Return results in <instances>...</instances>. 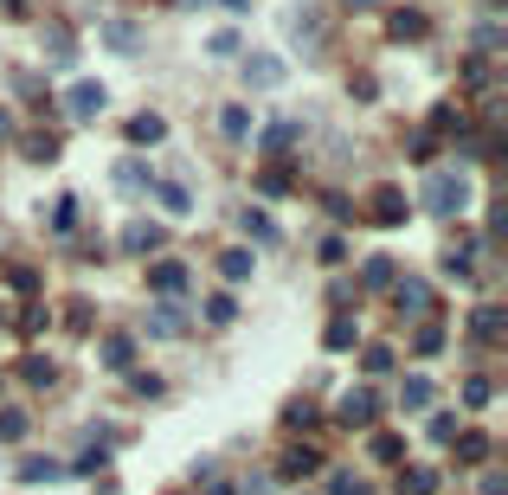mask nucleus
I'll list each match as a JSON object with an SVG mask.
<instances>
[{"instance_id":"6e6552de","label":"nucleus","mask_w":508,"mask_h":495,"mask_svg":"<svg viewBox=\"0 0 508 495\" xmlns=\"http://www.w3.org/2000/svg\"><path fill=\"white\" fill-rule=\"evenodd\" d=\"M303 142V123H271V129H264V155H290V148H297Z\"/></svg>"},{"instance_id":"473e14b6","label":"nucleus","mask_w":508,"mask_h":495,"mask_svg":"<svg viewBox=\"0 0 508 495\" xmlns=\"http://www.w3.org/2000/svg\"><path fill=\"white\" fill-rule=\"evenodd\" d=\"M367 283H373V290H386V283H393V264H386V258H373V264H367Z\"/></svg>"},{"instance_id":"2eb2a0df","label":"nucleus","mask_w":508,"mask_h":495,"mask_svg":"<svg viewBox=\"0 0 508 495\" xmlns=\"http://www.w3.org/2000/svg\"><path fill=\"white\" fill-rule=\"evenodd\" d=\"M386 33H393L399 45H406V39H425V13H412V7H406V13H393V20H386Z\"/></svg>"},{"instance_id":"ddd939ff","label":"nucleus","mask_w":508,"mask_h":495,"mask_svg":"<svg viewBox=\"0 0 508 495\" xmlns=\"http://www.w3.org/2000/svg\"><path fill=\"white\" fill-rule=\"evenodd\" d=\"M123 251H136V258L142 251H162V226H129L123 232Z\"/></svg>"},{"instance_id":"393cba45","label":"nucleus","mask_w":508,"mask_h":495,"mask_svg":"<svg viewBox=\"0 0 508 495\" xmlns=\"http://www.w3.org/2000/svg\"><path fill=\"white\" fill-rule=\"evenodd\" d=\"M476 341H502V309H476Z\"/></svg>"},{"instance_id":"f704fd0d","label":"nucleus","mask_w":508,"mask_h":495,"mask_svg":"<svg viewBox=\"0 0 508 495\" xmlns=\"http://www.w3.org/2000/svg\"><path fill=\"white\" fill-rule=\"evenodd\" d=\"M212 52H219V59H232V52H238V33H232V26H219V33H212Z\"/></svg>"},{"instance_id":"6ab92c4d","label":"nucleus","mask_w":508,"mask_h":495,"mask_svg":"<svg viewBox=\"0 0 508 495\" xmlns=\"http://www.w3.org/2000/svg\"><path fill=\"white\" fill-rule=\"evenodd\" d=\"M219 129L232 135V142H245V135H251V109H238V103H232V109H219Z\"/></svg>"},{"instance_id":"423d86ee","label":"nucleus","mask_w":508,"mask_h":495,"mask_svg":"<svg viewBox=\"0 0 508 495\" xmlns=\"http://www.w3.org/2000/svg\"><path fill=\"white\" fill-rule=\"evenodd\" d=\"M373 219L399 226V219H406V194H399V187H373Z\"/></svg>"},{"instance_id":"e433bc0d","label":"nucleus","mask_w":508,"mask_h":495,"mask_svg":"<svg viewBox=\"0 0 508 495\" xmlns=\"http://www.w3.org/2000/svg\"><path fill=\"white\" fill-rule=\"evenodd\" d=\"M7 129H13V123H7V109H0V135H7Z\"/></svg>"},{"instance_id":"b1692460","label":"nucleus","mask_w":508,"mask_h":495,"mask_svg":"<svg viewBox=\"0 0 508 495\" xmlns=\"http://www.w3.org/2000/svg\"><path fill=\"white\" fill-rule=\"evenodd\" d=\"M457 457H464V463H483V457H489V437H483V431H464V437H457Z\"/></svg>"},{"instance_id":"c756f323","label":"nucleus","mask_w":508,"mask_h":495,"mask_svg":"<svg viewBox=\"0 0 508 495\" xmlns=\"http://www.w3.org/2000/svg\"><path fill=\"white\" fill-rule=\"evenodd\" d=\"M373 457H380V463H399V457H406V444H399V437H373Z\"/></svg>"},{"instance_id":"4c0bfd02","label":"nucleus","mask_w":508,"mask_h":495,"mask_svg":"<svg viewBox=\"0 0 508 495\" xmlns=\"http://www.w3.org/2000/svg\"><path fill=\"white\" fill-rule=\"evenodd\" d=\"M347 7H373V0H347Z\"/></svg>"},{"instance_id":"f8f14e48","label":"nucleus","mask_w":508,"mask_h":495,"mask_svg":"<svg viewBox=\"0 0 508 495\" xmlns=\"http://www.w3.org/2000/svg\"><path fill=\"white\" fill-rule=\"evenodd\" d=\"M162 135H168V123L155 116V109H142V116L129 123V142H148V148H155V142H162Z\"/></svg>"},{"instance_id":"2f4dec72","label":"nucleus","mask_w":508,"mask_h":495,"mask_svg":"<svg viewBox=\"0 0 508 495\" xmlns=\"http://www.w3.org/2000/svg\"><path fill=\"white\" fill-rule=\"evenodd\" d=\"M26 155H39V161H52V155H59V142H52V135H26Z\"/></svg>"},{"instance_id":"a211bd4d","label":"nucleus","mask_w":508,"mask_h":495,"mask_svg":"<svg viewBox=\"0 0 508 495\" xmlns=\"http://www.w3.org/2000/svg\"><path fill=\"white\" fill-rule=\"evenodd\" d=\"M26 437V411L20 405H0V444H20Z\"/></svg>"},{"instance_id":"dca6fc26","label":"nucleus","mask_w":508,"mask_h":495,"mask_svg":"<svg viewBox=\"0 0 508 495\" xmlns=\"http://www.w3.org/2000/svg\"><path fill=\"white\" fill-rule=\"evenodd\" d=\"M155 200H162L168 212H194V194H187L180 180H155Z\"/></svg>"},{"instance_id":"a878e982","label":"nucleus","mask_w":508,"mask_h":495,"mask_svg":"<svg viewBox=\"0 0 508 495\" xmlns=\"http://www.w3.org/2000/svg\"><path fill=\"white\" fill-rule=\"evenodd\" d=\"M432 489H438L432 470H406V476H399V495H432Z\"/></svg>"},{"instance_id":"7ed1b4c3","label":"nucleus","mask_w":508,"mask_h":495,"mask_svg":"<svg viewBox=\"0 0 508 495\" xmlns=\"http://www.w3.org/2000/svg\"><path fill=\"white\" fill-rule=\"evenodd\" d=\"M103 103H110V91H103V84H91V77H84V84H71V91H65V109H71L77 123L103 116Z\"/></svg>"},{"instance_id":"9d476101","label":"nucleus","mask_w":508,"mask_h":495,"mask_svg":"<svg viewBox=\"0 0 508 495\" xmlns=\"http://www.w3.org/2000/svg\"><path fill=\"white\" fill-rule=\"evenodd\" d=\"M393 302L406 315H425V309H432V290H425V283H393Z\"/></svg>"},{"instance_id":"412c9836","label":"nucleus","mask_w":508,"mask_h":495,"mask_svg":"<svg viewBox=\"0 0 508 495\" xmlns=\"http://www.w3.org/2000/svg\"><path fill=\"white\" fill-rule=\"evenodd\" d=\"M219 277H232V283H251V251H226V258H219Z\"/></svg>"},{"instance_id":"1a4fd4ad","label":"nucleus","mask_w":508,"mask_h":495,"mask_svg":"<svg viewBox=\"0 0 508 495\" xmlns=\"http://www.w3.org/2000/svg\"><path fill=\"white\" fill-rule=\"evenodd\" d=\"M97 361H103V367H116V373H129V361H136V341H129V335H103Z\"/></svg>"},{"instance_id":"c85d7f7f","label":"nucleus","mask_w":508,"mask_h":495,"mask_svg":"<svg viewBox=\"0 0 508 495\" xmlns=\"http://www.w3.org/2000/svg\"><path fill=\"white\" fill-rule=\"evenodd\" d=\"M20 373H26V387H52V361H39V354H33Z\"/></svg>"},{"instance_id":"f3484780","label":"nucleus","mask_w":508,"mask_h":495,"mask_svg":"<svg viewBox=\"0 0 508 495\" xmlns=\"http://www.w3.org/2000/svg\"><path fill=\"white\" fill-rule=\"evenodd\" d=\"M399 405H406V411H425V405H432V379H406V387H399Z\"/></svg>"},{"instance_id":"39448f33","label":"nucleus","mask_w":508,"mask_h":495,"mask_svg":"<svg viewBox=\"0 0 508 495\" xmlns=\"http://www.w3.org/2000/svg\"><path fill=\"white\" fill-rule=\"evenodd\" d=\"M148 283L162 290V296H180V290H187V264H174V258H162V264H148Z\"/></svg>"},{"instance_id":"0eeeda50","label":"nucleus","mask_w":508,"mask_h":495,"mask_svg":"<svg viewBox=\"0 0 508 495\" xmlns=\"http://www.w3.org/2000/svg\"><path fill=\"white\" fill-rule=\"evenodd\" d=\"M309 470H322V451H309V444H290L277 463V476H309Z\"/></svg>"},{"instance_id":"72a5a7b5","label":"nucleus","mask_w":508,"mask_h":495,"mask_svg":"<svg viewBox=\"0 0 508 495\" xmlns=\"http://www.w3.org/2000/svg\"><path fill=\"white\" fill-rule=\"evenodd\" d=\"M361 361H367V373H386V367H393V347H367Z\"/></svg>"},{"instance_id":"7c9ffc66","label":"nucleus","mask_w":508,"mask_h":495,"mask_svg":"<svg viewBox=\"0 0 508 495\" xmlns=\"http://www.w3.org/2000/svg\"><path fill=\"white\" fill-rule=\"evenodd\" d=\"M232 315H238V309H232V296H212V302H206V322H219V328H226Z\"/></svg>"},{"instance_id":"4be33fe9","label":"nucleus","mask_w":508,"mask_h":495,"mask_svg":"<svg viewBox=\"0 0 508 495\" xmlns=\"http://www.w3.org/2000/svg\"><path fill=\"white\" fill-rule=\"evenodd\" d=\"M142 161H116V194H142Z\"/></svg>"},{"instance_id":"20e7f679","label":"nucleus","mask_w":508,"mask_h":495,"mask_svg":"<svg viewBox=\"0 0 508 495\" xmlns=\"http://www.w3.org/2000/svg\"><path fill=\"white\" fill-rule=\"evenodd\" d=\"M245 84L251 91H277L283 84V59H277V52H251V59H245Z\"/></svg>"},{"instance_id":"f03ea898","label":"nucleus","mask_w":508,"mask_h":495,"mask_svg":"<svg viewBox=\"0 0 508 495\" xmlns=\"http://www.w3.org/2000/svg\"><path fill=\"white\" fill-rule=\"evenodd\" d=\"M373 411H380V399H373L367 387H354V393H341V405H335V419H341L347 431H367V425H373Z\"/></svg>"},{"instance_id":"9b49d317","label":"nucleus","mask_w":508,"mask_h":495,"mask_svg":"<svg viewBox=\"0 0 508 495\" xmlns=\"http://www.w3.org/2000/svg\"><path fill=\"white\" fill-rule=\"evenodd\" d=\"M148 335H155V341L187 335V315H180V309H155V315H148Z\"/></svg>"},{"instance_id":"5701e85b","label":"nucleus","mask_w":508,"mask_h":495,"mask_svg":"<svg viewBox=\"0 0 508 495\" xmlns=\"http://www.w3.org/2000/svg\"><path fill=\"white\" fill-rule=\"evenodd\" d=\"M238 226H245V232H251L258 244H277V226H271V212H245Z\"/></svg>"},{"instance_id":"4468645a","label":"nucleus","mask_w":508,"mask_h":495,"mask_svg":"<svg viewBox=\"0 0 508 495\" xmlns=\"http://www.w3.org/2000/svg\"><path fill=\"white\" fill-rule=\"evenodd\" d=\"M65 476V463H52V457H26L20 463V483H59Z\"/></svg>"},{"instance_id":"aec40b11","label":"nucleus","mask_w":508,"mask_h":495,"mask_svg":"<svg viewBox=\"0 0 508 495\" xmlns=\"http://www.w3.org/2000/svg\"><path fill=\"white\" fill-rule=\"evenodd\" d=\"M290 39H297V45H315V39H322V26H315V13H290Z\"/></svg>"},{"instance_id":"cd10ccee","label":"nucleus","mask_w":508,"mask_h":495,"mask_svg":"<svg viewBox=\"0 0 508 495\" xmlns=\"http://www.w3.org/2000/svg\"><path fill=\"white\" fill-rule=\"evenodd\" d=\"M322 341H329L335 354H341V347H354V322H341V315H335V322H329V335H322Z\"/></svg>"},{"instance_id":"f257e3e1","label":"nucleus","mask_w":508,"mask_h":495,"mask_svg":"<svg viewBox=\"0 0 508 495\" xmlns=\"http://www.w3.org/2000/svg\"><path fill=\"white\" fill-rule=\"evenodd\" d=\"M425 206H432L438 219H457L470 206V180L464 174H432V180H425Z\"/></svg>"},{"instance_id":"bb28decb","label":"nucleus","mask_w":508,"mask_h":495,"mask_svg":"<svg viewBox=\"0 0 508 495\" xmlns=\"http://www.w3.org/2000/svg\"><path fill=\"white\" fill-rule=\"evenodd\" d=\"M103 39H110L116 52H136V26H129V20H110V26H103Z\"/></svg>"},{"instance_id":"c9c22d12","label":"nucleus","mask_w":508,"mask_h":495,"mask_svg":"<svg viewBox=\"0 0 508 495\" xmlns=\"http://www.w3.org/2000/svg\"><path fill=\"white\" fill-rule=\"evenodd\" d=\"M329 495H373V489H367V483H354V476H335V483H329Z\"/></svg>"}]
</instances>
